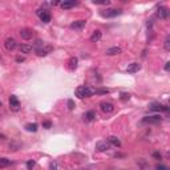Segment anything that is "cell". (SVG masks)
I'll return each instance as SVG.
<instances>
[{
  "label": "cell",
  "instance_id": "4dcf8cb0",
  "mask_svg": "<svg viewBox=\"0 0 170 170\" xmlns=\"http://www.w3.org/2000/svg\"><path fill=\"white\" fill-rule=\"evenodd\" d=\"M35 165H36V161H33V160L28 161V162H27V169L28 170H32L33 168H35Z\"/></svg>",
  "mask_w": 170,
  "mask_h": 170
},
{
  "label": "cell",
  "instance_id": "7402d4cb",
  "mask_svg": "<svg viewBox=\"0 0 170 170\" xmlns=\"http://www.w3.org/2000/svg\"><path fill=\"white\" fill-rule=\"evenodd\" d=\"M19 149H20V144L15 142V141H12V142L10 144V146H8V150H10V152H18Z\"/></svg>",
  "mask_w": 170,
  "mask_h": 170
},
{
  "label": "cell",
  "instance_id": "d4e9b609",
  "mask_svg": "<svg viewBox=\"0 0 170 170\" xmlns=\"http://www.w3.org/2000/svg\"><path fill=\"white\" fill-rule=\"evenodd\" d=\"M11 161L7 158H0V168H5V166H10Z\"/></svg>",
  "mask_w": 170,
  "mask_h": 170
},
{
  "label": "cell",
  "instance_id": "3957f363",
  "mask_svg": "<svg viewBox=\"0 0 170 170\" xmlns=\"http://www.w3.org/2000/svg\"><path fill=\"white\" fill-rule=\"evenodd\" d=\"M36 13H37V16L40 18V20L42 23H45V24H48V23L51 21V12L47 8H40V10L36 11Z\"/></svg>",
  "mask_w": 170,
  "mask_h": 170
},
{
  "label": "cell",
  "instance_id": "ac0fdd59",
  "mask_svg": "<svg viewBox=\"0 0 170 170\" xmlns=\"http://www.w3.org/2000/svg\"><path fill=\"white\" fill-rule=\"evenodd\" d=\"M108 142H109L110 145L116 146V148H120L121 146V141L118 140L116 136H110V137H108Z\"/></svg>",
  "mask_w": 170,
  "mask_h": 170
},
{
  "label": "cell",
  "instance_id": "277c9868",
  "mask_svg": "<svg viewBox=\"0 0 170 170\" xmlns=\"http://www.w3.org/2000/svg\"><path fill=\"white\" fill-rule=\"evenodd\" d=\"M161 121H162V117H161L160 114L146 116V117L142 118V122L144 124H154V125H157V124H161Z\"/></svg>",
  "mask_w": 170,
  "mask_h": 170
},
{
  "label": "cell",
  "instance_id": "44dd1931",
  "mask_svg": "<svg viewBox=\"0 0 170 170\" xmlns=\"http://www.w3.org/2000/svg\"><path fill=\"white\" fill-rule=\"evenodd\" d=\"M19 49H20L21 53H29L31 51H32V47H31L29 44H20Z\"/></svg>",
  "mask_w": 170,
  "mask_h": 170
},
{
  "label": "cell",
  "instance_id": "52a82bcc",
  "mask_svg": "<svg viewBox=\"0 0 170 170\" xmlns=\"http://www.w3.org/2000/svg\"><path fill=\"white\" fill-rule=\"evenodd\" d=\"M110 144L108 142V141H98L97 144H96V150L97 152H106V150L110 149Z\"/></svg>",
  "mask_w": 170,
  "mask_h": 170
},
{
  "label": "cell",
  "instance_id": "83f0119b",
  "mask_svg": "<svg viewBox=\"0 0 170 170\" xmlns=\"http://www.w3.org/2000/svg\"><path fill=\"white\" fill-rule=\"evenodd\" d=\"M163 48H165V51H170V36H166L165 39V44H163Z\"/></svg>",
  "mask_w": 170,
  "mask_h": 170
},
{
  "label": "cell",
  "instance_id": "30bf717a",
  "mask_svg": "<svg viewBox=\"0 0 170 170\" xmlns=\"http://www.w3.org/2000/svg\"><path fill=\"white\" fill-rule=\"evenodd\" d=\"M20 36L24 40H31L33 37V31L29 28H23V29H20Z\"/></svg>",
  "mask_w": 170,
  "mask_h": 170
},
{
  "label": "cell",
  "instance_id": "8992f818",
  "mask_svg": "<svg viewBox=\"0 0 170 170\" xmlns=\"http://www.w3.org/2000/svg\"><path fill=\"white\" fill-rule=\"evenodd\" d=\"M10 106L13 112H18V110L20 109V101H19V98L16 97V96L12 95L10 97Z\"/></svg>",
  "mask_w": 170,
  "mask_h": 170
},
{
  "label": "cell",
  "instance_id": "5bb4252c",
  "mask_svg": "<svg viewBox=\"0 0 170 170\" xmlns=\"http://www.w3.org/2000/svg\"><path fill=\"white\" fill-rule=\"evenodd\" d=\"M85 25H86V21L85 20H76L70 24V28L72 29H83Z\"/></svg>",
  "mask_w": 170,
  "mask_h": 170
},
{
  "label": "cell",
  "instance_id": "ba28073f",
  "mask_svg": "<svg viewBox=\"0 0 170 170\" xmlns=\"http://www.w3.org/2000/svg\"><path fill=\"white\" fill-rule=\"evenodd\" d=\"M100 109L103 110L104 113H112L114 110V105L112 103H106V101H103L100 104Z\"/></svg>",
  "mask_w": 170,
  "mask_h": 170
},
{
  "label": "cell",
  "instance_id": "74e56055",
  "mask_svg": "<svg viewBox=\"0 0 170 170\" xmlns=\"http://www.w3.org/2000/svg\"><path fill=\"white\" fill-rule=\"evenodd\" d=\"M169 69H170V63H166L165 64V70L166 72H169Z\"/></svg>",
  "mask_w": 170,
  "mask_h": 170
},
{
  "label": "cell",
  "instance_id": "5b68a950",
  "mask_svg": "<svg viewBox=\"0 0 170 170\" xmlns=\"http://www.w3.org/2000/svg\"><path fill=\"white\" fill-rule=\"evenodd\" d=\"M149 110H153V112H168L169 108L160 103H153L149 105Z\"/></svg>",
  "mask_w": 170,
  "mask_h": 170
},
{
  "label": "cell",
  "instance_id": "e0dca14e",
  "mask_svg": "<svg viewBox=\"0 0 170 170\" xmlns=\"http://www.w3.org/2000/svg\"><path fill=\"white\" fill-rule=\"evenodd\" d=\"M78 3L77 1H63V3H60V7L63 8V10H70V8H73V7H76Z\"/></svg>",
  "mask_w": 170,
  "mask_h": 170
},
{
  "label": "cell",
  "instance_id": "9c48e42d",
  "mask_svg": "<svg viewBox=\"0 0 170 170\" xmlns=\"http://www.w3.org/2000/svg\"><path fill=\"white\" fill-rule=\"evenodd\" d=\"M157 16L161 19V20H166V19L169 18V10L166 7H158Z\"/></svg>",
  "mask_w": 170,
  "mask_h": 170
},
{
  "label": "cell",
  "instance_id": "484cf974",
  "mask_svg": "<svg viewBox=\"0 0 170 170\" xmlns=\"http://www.w3.org/2000/svg\"><path fill=\"white\" fill-rule=\"evenodd\" d=\"M138 165L141 166V169H142V170H149V165L145 162V160H142V158L138 160Z\"/></svg>",
  "mask_w": 170,
  "mask_h": 170
},
{
  "label": "cell",
  "instance_id": "7a4b0ae2",
  "mask_svg": "<svg viewBox=\"0 0 170 170\" xmlns=\"http://www.w3.org/2000/svg\"><path fill=\"white\" fill-rule=\"evenodd\" d=\"M122 13V10H117V8H109V10H104L100 12V15L103 18H106V19H112V18H116V16L121 15Z\"/></svg>",
  "mask_w": 170,
  "mask_h": 170
},
{
  "label": "cell",
  "instance_id": "ffe728a7",
  "mask_svg": "<svg viewBox=\"0 0 170 170\" xmlns=\"http://www.w3.org/2000/svg\"><path fill=\"white\" fill-rule=\"evenodd\" d=\"M95 118H96V112L95 110H89V112H86L84 114V120L88 121V122H92Z\"/></svg>",
  "mask_w": 170,
  "mask_h": 170
},
{
  "label": "cell",
  "instance_id": "f35d334b",
  "mask_svg": "<svg viewBox=\"0 0 170 170\" xmlns=\"http://www.w3.org/2000/svg\"><path fill=\"white\" fill-rule=\"evenodd\" d=\"M0 106H1V101H0Z\"/></svg>",
  "mask_w": 170,
  "mask_h": 170
},
{
  "label": "cell",
  "instance_id": "9a60e30c",
  "mask_svg": "<svg viewBox=\"0 0 170 170\" xmlns=\"http://www.w3.org/2000/svg\"><path fill=\"white\" fill-rule=\"evenodd\" d=\"M140 69H141V64H138V63H132V64L129 65V67L126 68V72H128V73H137Z\"/></svg>",
  "mask_w": 170,
  "mask_h": 170
},
{
  "label": "cell",
  "instance_id": "7c38bea8",
  "mask_svg": "<svg viewBox=\"0 0 170 170\" xmlns=\"http://www.w3.org/2000/svg\"><path fill=\"white\" fill-rule=\"evenodd\" d=\"M52 49H53V47H51V45H48V47H45V45H44L42 48H39V49H36V55L40 56V57H41V56H47Z\"/></svg>",
  "mask_w": 170,
  "mask_h": 170
},
{
  "label": "cell",
  "instance_id": "d6a6232c",
  "mask_svg": "<svg viewBox=\"0 0 170 170\" xmlns=\"http://www.w3.org/2000/svg\"><path fill=\"white\" fill-rule=\"evenodd\" d=\"M42 128H44V129H51V128H52V121H49V120L44 121V122H42Z\"/></svg>",
  "mask_w": 170,
  "mask_h": 170
},
{
  "label": "cell",
  "instance_id": "f546056e",
  "mask_svg": "<svg viewBox=\"0 0 170 170\" xmlns=\"http://www.w3.org/2000/svg\"><path fill=\"white\" fill-rule=\"evenodd\" d=\"M67 105H68V109H69V110H73V109H75V106H76L75 105V101L70 100V98L67 101Z\"/></svg>",
  "mask_w": 170,
  "mask_h": 170
},
{
  "label": "cell",
  "instance_id": "836d02e7",
  "mask_svg": "<svg viewBox=\"0 0 170 170\" xmlns=\"http://www.w3.org/2000/svg\"><path fill=\"white\" fill-rule=\"evenodd\" d=\"M153 157H154L155 160H162V154H161L160 152H154L153 153Z\"/></svg>",
  "mask_w": 170,
  "mask_h": 170
},
{
  "label": "cell",
  "instance_id": "6da1fadb",
  "mask_svg": "<svg viewBox=\"0 0 170 170\" xmlns=\"http://www.w3.org/2000/svg\"><path fill=\"white\" fill-rule=\"evenodd\" d=\"M93 89L89 86H85V85H81V86H77L75 90V95L76 97L78 98H85V97H90V96L93 95Z\"/></svg>",
  "mask_w": 170,
  "mask_h": 170
},
{
  "label": "cell",
  "instance_id": "f1b7e54d",
  "mask_svg": "<svg viewBox=\"0 0 170 170\" xmlns=\"http://www.w3.org/2000/svg\"><path fill=\"white\" fill-rule=\"evenodd\" d=\"M44 45H45L44 41L40 40V39H37V40H36V42H35V48H36V49H39V48H42Z\"/></svg>",
  "mask_w": 170,
  "mask_h": 170
},
{
  "label": "cell",
  "instance_id": "e575fe53",
  "mask_svg": "<svg viewBox=\"0 0 170 170\" xmlns=\"http://www.w3.org/2000/svg\"><path fill=\"white\" fill-rule=\"evenodd\" d=\"M49 170H57V162H55V161H52L49 165Z\"/></svg>",
  "mask_w": 170,
  "mask_h": 170
},
{
  "label": "cell",
  "instance_id": "2e32d148",
  "mask_svg": "<svg viewBox=\"0 0 170 170\" xmlns=\"http://www.w3.org/2000/svg\"><path fill=\"white\" fill-rule=\"evenodd\" d=\"M77 64H78L77 57H70L69 60H68V69L69 70H76L77 69Z\"/></svg>",
  "mask_w": 170,
  "mask_h": 170
},
{
  "label": "cell",
  "instance_id": "1f68e13d",
  "mask_svg": "<svg viewBox=\"0 0 170 170\" xmlns=\"http://www.w3.org/2000/svg\"><path fill=\"white\" fill-rule=\"evenodd\" d=\"M93 3H95V4H100V5H109V4H110L109 0H101V1H97V0H93Z\"/></svg>",
  "mask_w": 170,
  "mask_h": 170
},
{
  "label": "cell",
  "instance_id": "d590c367",
  "mask_svg": "<svg viewBox=\"0 0 170 170\" xmlns=\"http://www.w3.org/2000/svg\"><path fill=\"white\" fill-rule=\"evenodd\" d=\"M155 170H169V168L165 165H157L155 166Z\"/></svg>",
  "mask_w": 170,
  "mask_h": 170
},
{
  "label": "cell",
  "instance_id": "8fae6325",
  "mask_svg": "<svg viewBox=\"0 0 170 170\" xmlns=\"http://www.w3.org/2000/svg\"><path fill=\"white\" fill-rule=\"evenodd\" d=\"M4 47H5V49H7V51H13L16 47H18V44H16L15 39L8 37L7 40H5V42H4Z\"/></svg>",
  "mask_w": 170,
  "mask_h": 170
},
{
  "label": "cell",
  "instance_id": "4fadbf2b",
  "mask_svg": "<svg viewBox=\"0 0 170 170\" xmlns=\"http://www.w3.org/2000/svg\"><path fill=\"white\" fill-rule=\"evenodd\" d=\"M122 52V49H121L120 47H110L108 48V49L105 51V53L108 56H116V55H120V53Z\"/></svg>",
  "mask_w": 170,
  "mask_h": 170
},
{
  "label": "cell",
  "instance_id": "d6986e66",
  "mask_svg": "<svg viewBox=\"0 0 170 170\" xmlns=\"http://www.w3.org/2000/svg\"><path fill=\"white\" fill-rule=\"evenodd\" d=\"M101 37H103V32H101V31H95L93 35L90 36V41L92 42H98L101 40Z\"/></svg>",
  "mask_w": 170,
  "mask_h": 170
},
{
  "label": "cell",
  "instance_id": "cb8c5ba5",
  "mask_svg": "<svg viewBox=\"0 0 170 170\" xmlns=\"http://www.w3.org/2000/svg\"><path fill=\"white\" fill-rule=\"evenodd\" d=\"M120 100H121V101H128V100H130V93H128V92H121V93H120Z\"/></svg>",
  "mask_w": 170,
  "mask_h": 170
},
{
  "label": "cell",
  "instance_id": "603a6c76",
  "mask_svg": "<svg viewBox=\"0 0 170 170\" xmlns=\"http://www.w3.org/2000/svg\"><path fill=\"white\" fill-rule=\"evenodd\" d=\"M25 129H27L28 132H36V130H37V124H36V122L27 124V125H25Z\"/></svg>",
  "mask_w": 170,
  "mask_h": 170
},
{
  "label": "cell",
  "instance_id": "8d00e7d4",
  "mask_svg": "<svg viewBox=\"0 0 170 170\" xmlns=\"http://www.w3.org/2000/svg\"><path fill=\"white\" fill-rule=\"evenodd\" d=\"M16 61H18V63H23V61H25V57H23V56H18V57H16Z\"/></svg>",
  "mask_w": 170,
  "mask_h": 170
},
{
  "label": "cell",
  "instance_id": "4316f807",
  "mask_svg": "<svg viewBox=\"0 0 170 170\" xmlns=\"http://www.w3.org/2000/svg\"><path fill=\"white\" fill-rule=\"evenodd\" d=\"M95 93H98V95H108L109 93V89H105V88H101V89H93Z\"/></svg>",
  "mask_w": 170,
  "mask_h": 170
}]
</instances>
